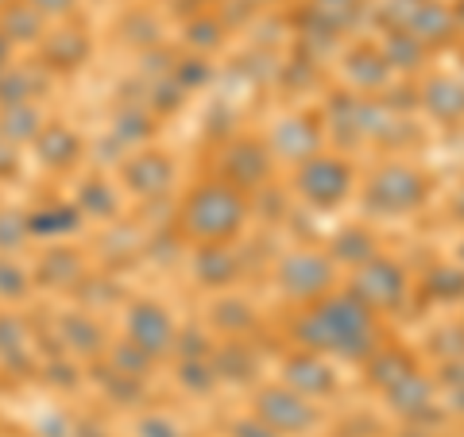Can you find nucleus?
<instances>
[{"instance_id":"obj_4","label":"nucleus","mask_w":464,"mask_h":437,"mask_svg":"<svg viewBox=\"0 0 464 437\" xmlns=\"http://www.w3.org/2000/svg\"><path fill=\"white\" fill-rule=\"evenodd\" d=\"M194 5H213V0H194Z\"/></svg>"},{"instance_id":"obj_2","label":"nucleus","mask_w":464,"mask_h":437,"mask_svg":"<svg viewBox=\"0 0 464 437\" xmlns=\"http://www.w3.org/2000/svg\"><path fill=\"white\" fill-rule=\"evenodd\" d=\"M32 8H39L43 16H63V12H70L78 5V0H27Z\"/></svg>"},{"instance_id":"obj_6","label":"nucleus","mask_w":464,"mask_h":437,"mask_svg":"<svg viewBox=\"0 0 464 437\" xmlns=\"http://www.w3.org/2000/svg\"><path fill=\"white\" fill-rule=\"evenodd\" d=\"M8 5H12V0H0V8H8Z\"/></svg>"},{"instance_id":"obj_3","label":"nucleus","mask_w":464,"mask_h":437,"mask_svg":"<svg viewBox=\"0 0 464 437\" xmlns=\"http://www.w3.org/2000/svg\"><path fill=\"white\" fill-rule=\"evenodd\" d=\"M457 16L464 20V0H457Z\"/></svg>"},{"instance_id":"obj_1","label":"nucleus","mask_w":464,"mask_h":437,"mask_svg":"<svg viewBox=\"0 0 464 437\" xmlns=\"http://www.w3.org/2000/svg\"><path fill=\"white\" fill-rule=\"evenodd\" d=\"M360 5H364V0H314V8L322 12L325 20H344V16H353Z\"/></svg>"},{"instance_id":"obj_5","label":"nucleus","mask_w":464,"mask_h":437,"mask_svg":"<svg viewBox=\"0 0 464 437\" xmlns=\"http://www.w3.org/2000/svg\"><path fill=\"white\" fill-rule=\"evenodd\" d=\"M252 5H271V0H252Z\"/></svg>"}]
</instances>
